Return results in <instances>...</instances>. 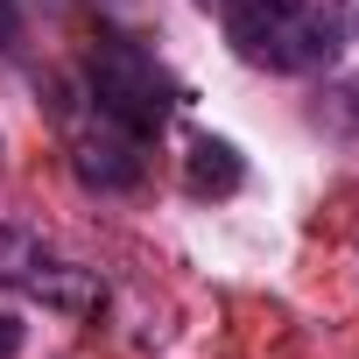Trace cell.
<instances>
[{"label":"cell","instance_id":"6da1fadb","mask_svg":"<svg viewBox=\"0 0 359 359\" xmlns=\"http://www.w3.org/2000/svg\"><path fill=\"white\" fill-rule=\"evenodd\" d=\"M226 43L254 71L303 78L338 57L345 29H338V15L310 8V0H226Z\"/></svg>","mask_w":359,"mask_h":359},{"label":"cell","instance_id":"7a4b0ae2","mask_svg":"<svg viewBox=\"0 0 359 359\" xmlns=\"http://www.w3.org/2000/svg\"><path fill=\"white\" fill-rule=\"evenodd\" d=\"M85 99H92V113L120 120L127 134L155 141L162 120L176 113V99H184V85L162 71V57H155L148 43H134V36H99V43L85 50Z\"/></svg>","mask_w":359,"mask_h":359},{"label":"cell","instance_id":"3957f363","mask_svg":"<svg viewBox=\"0 0 359 359\" xmlns=\"http://www.w3.org/2000/svg\"><path fill=\"white\" fill-rule=\"evenodd\" d=\"M141 148H148L141 134H127L120 120L92 113V120L71 134V169H78V184H85V191H134V184H141V169H148Z\"/></svg>","mask_w":359,"mask_h":359},{"label":"cell","instance_id":"277c9868","mask_svg":"<svg viewBox=\"0 0 359 359\" xmlns=\"http://www.w3.org/2000/svg\"><path fill=\"white\" fill-rule=\"evenodd\" d=\"M184 184H191L198 198H233V191L247 184V162H240V148H233V141L198 134V141L184 148Z\"/></svg>","mask_w":359,"mask_h":359},{"label":"cell","instance_id":"5b68a950","mask_svg":"<svg viewBox=\"0 0 359 359\" xmlns=\"http://www.w3.org/2000/svg\"><path fill=\"white\" fill-rule=\"evenodd\" d=\"M43 261H50V247H43L36 233H22V226H0V282H15V289H29Z\"/></svg>","mask_w":359,"mask_h":359},{"label":"cell","instance_id":"8992f818","mask_svg":"<svg viewBox=\"0 0 359 359\" xmlns=\"http://www.w3.org/2000/svg\"><path fill=\"white\" fill-rule=\"evenodd\" d=\"M0 50H22V8L0 0Z\"/></svg>","mask_w":359,"mask_h":359},{"label":"cell","instance_id":"52a82bcc","mask_svg":"<svg viewBox=\"0 0 359 359\" xmlns=\"http://www.w3.org/2000/svg\"><path fill=\"white\" fill-rule=\"evenodd\" d=\"M22 338H29V331H22V317H15V310H0V359H15V352H22Z\"/></svg>","mask_w":359,"mask_h":359},{"label":"cell","instance_id":"ba28073f","mask_svg":"<svg viewBox=\"0 0 359 359\" xmlns=\"http://www.w3.org/2000/svg\"><path fill=\"white\" fill-rule=\"evenodd\" d=\"M359 22V0H345V8H338V29H352Z\"/></svg>","mask_w":359,"mask_h":359}]
</instances>
